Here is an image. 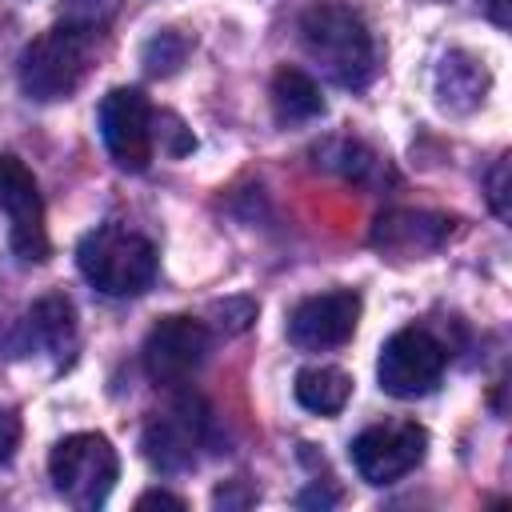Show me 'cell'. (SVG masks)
<instances>
[{"instance_id": "12", "label": "cell", "mask_w": 512, "mask_h": 512, "mask_svg": "<svg viewBox=\"0 0 512 512\" xmlns=\"http://www.w3.org/2000/svg\"><path fill=\"white\" fill-rule=\"evenodd\" d=\"M456 220L444 212H424V208H392L380 212L372 224V244L388 256H424L436 252L452 236Z\"/></svg>"}, {"instance_id": "2", "label": "cell", "mask_w": 512, "mask_h": 512, "mask_svg": "<svg viewBox=\"0 0 512 512\" xmlns=\"http://www.w3.org/2000/svg\"><path fill=\"white\" fill-rule=\"evenodd\" d=\"M100 44H104L100 28H84V24H68V20L40 32L20 52V64H16L24 96H32L40 104L68 100L88 80V72L96 68Z\"/></svg>"}, {"instance_id": "14", "label": "cell", "mask_w": 512, "mask_h": 512, "mask_svg": "<svg viewBox=\"0 0 512 512\" xmlns=\"http://www.w3.org/2000/svg\"><path fill=\"white\" fill-rule=\"evenodd\" d=\"M24 348L48 352L64 364L76 352V308L68 296H40L24 316Z\"/></svg>"}, {"instance_id": "9", "label": "cell", "mask_w": 512, "mask_h": 512, "mask_svg": "<svg viewBox=\"0 0 512 512\" xmlns=\"http://www.w3.org/2000/svg\"><path fill=\"white\" fill-rule=\"evenodd\" d=\"M428 452V432L416 420H384L352 440V464L368 484H392L408 476Z\"/></svg>"}, {"instance_id": "26", "label": "cell", "mask_w": 512, "mask_h": 512, "mask_svg": "<svg viewBox=\"0 0 512 512\" xmlns=\"http://www.w3.org/2000/svg\"><path fill=\"white\" fill-rule=\"evenodd\" d=\"M336 500H340V496H336L332 488H320V484H312L308 492H300V496H296V504H300V508H328V504H336Z\"/></svg>"}, {"instance_id": "8", "label": "cell", "mask_w": 512, "mask_h": 512, "mask_svg": "<svg viewBox=\"0 0 512 512\" xmlns=\"http://www.w3.org/2000/svg\"><path fill=\"white\" fill-rule=\"evenodd\" d=\"M0 208L8 216V244L20 264H44L52 252L44 228V200L36 176L20 156H0Z\"/></svg>"}, {"instance_id": "22", "label": "cell", "mask_w": 512, "mask_h": 512, "mask_svg": "<svg viewBox=\"0 0 512 512\" xmlns=\"http://www.w3.org/2000/svg\"><path fill=\"white\" fill-rule=\"evenodd\" d=\"M488 204L500 220H508V156H500L488 172Z\"/></svg>"}, {"instance_id": "11", "label": "cell", "mask_w": 512, "mask_h": 512, "mask_svg": "<svg viewBox=\"0 0 512 512\" xmlns=\"http://www.w3.org/2000/svg\"><path fill=\"white\" fill-rule=\"evenodd\" d=\"M360 320V292L352 288H336V292H320L300 300L288 312V340L300 352H328L352 340Z\"/></svg>"}, {"instance_id": "27", "label": "cell", "mask_w": 512, "mask_h": 512, "mask_svg": "<svg viewBox=\"0 0 512 512\" xmlns=\"http://www.w3.org/2000/svg\"><path fill=\"white\" fill-rule=\"evenodd\" d=\"M480 12H484L496 28H508V24H512V0H480Z\"/></svg>"}, {"instance_id": "23", "label": "cell", "mask_w": 512, "mask_h": 512, "mask_svg": "<svg viewBox=\"0 0 512 512\" xmlns=\"http://www.w3.org/2000/svg\"><path fill=\"white\" fill-rule=\"evenodd\" d=\"M212 504L224 508V512H232V508H248V504H256V488H248V484H240V480H228V484L216 488Z\"/></svg>"}, {"instance_id": "6", "label": "cell", "mask_w": 512, "mask_h": 512, "mask_svg": "<svg viewBox=\"0 0 512 512\" xmlns=\"http://www.w3.org/2000/svg\"><path fill=\"white\" fill-rule=\"evenodd\" d=\"M444 364H448V348L428 328H400L380 348L376 380L388 396L416 400V396H428L440 384Z\"/></svg>"}, {"instance_id": "17", "label": "cell", "mask_w": 512, "mask_h": 512, "mask_svg": "<svg viewBox=\"0 0 512 512\" xmlns=\"http://www.w3.org/2000/svg\"><path fill=\"white\" fill-rule=\"evenodd\" d=\"M352 396V376L340 372V368H328V364H312V368H300L296 372V400L308 408V412H320V416H336Z\"/></svg>"}, {"instance_id": "10", "label": "cell", "mask_w": 512, "mask_h": 512, "mask_svg": "<svg viewBox=\"0 0 512 512\" xmlns=\"http://www.w3.org/2000/svg\"><path fill=\"white\" fill-rule=\"evenodd\" d=\"M100 136L124 172H144L152 160V108L140 88H112L100 100Z\"/></svg>"}, {"instance_id": "18", "label": "cell", "mask_w": 512, "mask_h": 512, "mask_svg": "<svg viewBox=\"0 0 512 512\" xmlns=\"http://www.w3.org/2000/svg\"><path fill=\"white\" fill-rule=\"evenodd\" d=\"M188 52H192V36H188V32H180V28H160V32H152V36L144 40L140 60H144L148 76H172V72L188 60Z\"/></svg>"}, {"instance_id": "25", "label": "cell", "mask_w": 512, "mask_h": 512, "mask_svg": "<svg viewBox=\"0 0 512 512\" xmlns=\"http://www.w3.org/2000/svg\"><path fill=\"white\" fill-rule=\"evenodd\" d=\"M136 508L144 512V508H176V512H184L188 504L180 500V496H172V492H160V488H152V492H144L140 500H136Z\"/></svg>"}, {"instance_id": "20", "label": "cell", "mask_w": 512, "mask_h": 512, "mask_svg": "<svg viewBox=\"0 0 512 512\" xmlns=\"http://www.w3.org/2000/svg\"><path fill=\"white\" fill-rule=\"evenodd\" d=\"M116 12H120V0H64L60 4V20L84 24V28H100V32H108Z\"/></svg>"}, {"instance_id": "24", "label": "cell", "mask_w": 512, "mask_h": 512, "mask_svg": "<svg viewBox=\"0 0 512 512\" xmlns=\"http://www.w3.org/2000/svg\"><path fill=\"white\" fill-rule=\"evenodd\" d=\"M16 444H20V416L12 408H0V464L12 460Z\"/></svg>"}, {"instance_id": "19", "label": "cell", "mask_w": 512, "mask_h": 512, "mask_svg": "<svg viewBox=\"0 0 512 512\" xmlns=\"http://www.w3.org/2000/svg\"><path fill=\"white\" fill-rule=\"evenodd\" d=\"M152 144H160V152L168 156H188L196 148V136L184 128L176 112H152Z\"/></svg>"}, {"instance_id": "1", "label": "cell", "mask_w": 512, "mask_h": 512, "mask_svg": "<svg viewBox=\"0 0 512 512\" xmlns=\"http://www.w3.org/2000/svg\"><path fill=\"white\" fill-rule=\"evenodd\" d=\"M300 44L308 60L340 88H368L376 76V40L364 16L340 0H316L300 12Z\"/></svg>"}, {"instance_id": "15", "label": "cell", "mask_w": 512, "mask_h": 512, "mask_svg": "<svg viewBox=\"0 0 512 512\" xmlns=\"http://www.w3.org/2000/svg\"><path fill=\"white\" fill-rule=\"evenodd\" d=\"M268 100H272V116L276 124H308L316 116H324V96H320V84L300 72V68H280L272 76V88H268Z\"/></svg>"}, {"instance_id": "3", "label": "cell", "mask_w": 512, "mask_h": 512, "mask_svg": "<svg viewBox=\"0 0 512 512\" xmlns=\"http://www.w3.org/2000/svg\"><path fill=\"white\" fill-rule=\"evenodd\" d=\"M84 280L104 296H140L156 280V248L148 236L120 224H100L76 244Z\"/></svg>"}, {"instance_id": "5", "label": "cell", "mask_w": 512, "mask_h": 512, "mask_svg": "<svg viewBox=\"0 0 512 512\" xmlns=\"http://www.w3.org/2000/svg\"><path fill=\"white\" fill-rule=\"evenodd\" d=\"M208 428H212V420H208L204 400L180 392L164 412H156L144 424V436H140L144 460L164 476H180V472L196 468L200 448L208 440Z\"/></svg>"}, {"instance_id": "16", "label": "cell", "mask_w": 512, "mask_h": 512, "mask_svg": "<svg viewBox=\"0 0 512 512\" xmlns=\"http://www.w3.org/2000/svg\"><path fill=\"white\" fill-rule=\"evenodd\" d=\"M316 164L336 172V176H344L348 184H360V188H376V184L392 180V168L384 164V156H376L368 144L344 140V136L340 140H324L316 148Z\"/></svg>"}, {"instance_id": "7", "label": "cell", "mask_w": 512, "mask_h": 512, "mask_svg": "<svg viewBox=\"0 0 512 512\" xmlns=\"http://www.w3.org/2000/svg\"><path fill=\"white\" fill-rule=\"evenodd\" d=\"M208 352H212V332L204 320H192V316L156 320L140 348L144 372L152 376V384H164V388L188 384L208 360Z\"/></svg>"}, {"instance_id": "21", "label": "cell", "mask_w": 512, "mask_h": 512, "mask_svg": "<svg viewBox=\"0 0 512 512\" xmlns=\"http://www.w3.org/2000/svg\"><path fill=\"white\" fill-rule=\"evenodd\" d=\"M212 320H216V328H220V332L236 336V332H244V328L256 320V300H248V296L220 300V304H212Z\"/></svg>"}, {"instance_id": "13", "label": "cell", "mask_w": 512, "mask_h": 512, "mask_svg": "<svg viewBox=\"0 0 512 512\" xmlns=\"http://www.w3.org/2000/svg\"><path fill=\"white\" fill-rule=\"evenodd\" d=\"M432 84H436V104H440L444 112L464 116V112H476V108L484 104V96H488V88H492V76H488L484 60H476V56L464 52V48H452V52L440 56Z\"/></svg>"}, {"instance_id": "4", "label": "cell", "mask_w": 512, "mask_h": 512, "mask_svg": "<svg viewBox=\"0 0 512 512\" xmlns=\"http://www.w3.org/2000/svg\"><path fill=\"white\" fill-rule=\"evenodd\" d=\"M48 476H52V488L72 508L92 512V508H100L112 496L116 476H120V456L108 444V436H100V432H76V436H64L52 448Z\"/></svg>"}, {"instance_id": "28", "label": "cell", "mask_w": 512, "mask_h": 512, "mask_svg": "<svg viewBox=\"0 0 512 512\" xmlns=\"http://www.w3.org/2000/svg\"><path fill=\"white\" fill-rule=\"evenodd\" d=\"M424 4H440V0H424Z\"/></svg>"}]
</instances>
